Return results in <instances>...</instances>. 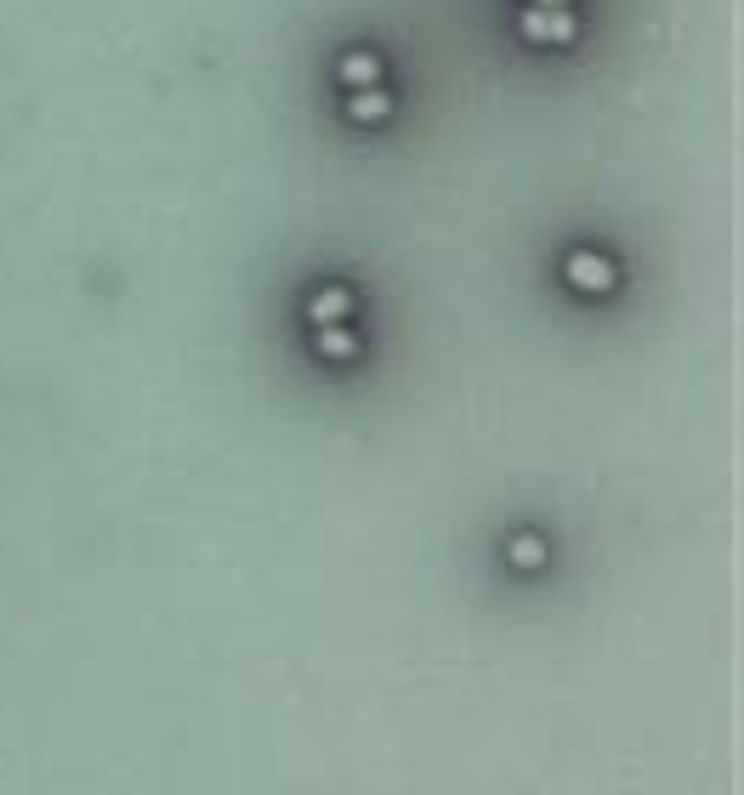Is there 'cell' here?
Here are the masks:
<instances>
[{
	"instance_id": "cell-1",
	"label": "cell",
	"mask_w": 744,
	"mask_h": 795,
	"mask_svg": "<svg viewBox=\"0 0 744 795\" xmlns=\"http://www.w3.org/2000/svg\"><path fill=\"white\" fill-rule=\"evenodd\" d=\"M517 563H540V546L534 540H517Z\"/></svg>"
}]
</instances>
